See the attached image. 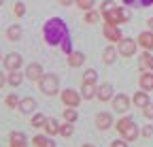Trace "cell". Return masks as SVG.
<instances>
[{
	"label": "cell",
	"instance_id": "7",
	"mask_svg": "<svg viewBox=\"0 0 153 147\" xmlns=\"http://www.w3.org/2000/svg\"><path fill=\"white\" fill-rule=\"evenodd\" d=\"M24 66V56H22V53H7V56H4V68L7 70H19V68H22Z\"/></svg>",
	"mask_w": 153,
	"mask_h": 147
},
{
	"label": "cell",
	"instance_id": "26",
	"mask_svg": "<svg viewBox=\"0 0 153 147\" xmlns=\"http://www.w3.org/2000/svg\"><path fill=\"white\" fill-rule=\"evenodd\" d=\"M134 124V119L130 117V115H123L121 119H117V124H115V128H117V132H123L126 128H130Z\"/></svg>",
	"mask_w": 153,
	"mask_h": 147
},
{
	"label": "cell",
	"instance_id": "23",
	"mask_svg": "<svg viewBox=\"0 0 153 147\" xmlns=\"http://www.w3.org/2000/svg\"><path fill=\"white\" fill-rule=\"evenodd\" d=\"M22 34H24V30H22L19 24H13V26L7 28V39L9 41H19V39H22Z\"/></svg>",
	"mask_w": 153,
	"mask_h": 147
},
{
	"label": "cell",
	"instance_id": "4",
	"mask_svg": "<svg viewBox=\"0 0 153 147\" xmlns=\"http://www.w3.org/2000/svg\"><path fill=\"white\" fill-rule=\"evenodd\" d=\"M117 49H119V56L123 58H132V56H136V49H138V41H134V39H123L117 43Z\"/></svg>",
	"mask_w": 153,
	"mask_h": 147
},
{
	"label": "cell",
	"instance_id": "1",
	"mask_svg": "<svg viewBox=\"0 0 153 147\" xmlns=\"http://www.w3.org/2000/svg\"><path fill=\"white\" fill-rule=\"evenodd\" d=\"M43 36H45V43L51 45V47L62 45V41L68 36L66 22L60 19V17H51V19H47L45 26H43Z\"/></svg>",
	"mask_w": 153,
	"mask_h": 147
},
{
	"label": "cell",
	"instance_id": "41",
	"mask_svg": "<svg viewBox=\"0 0 153 147\" xmlns=\"http://www.w3.org/2000/svg\"><path fill=\"white\" fill-rule=\"evenodd\" d=\"M7 83H9V81H7V75H4V72H0V90H2Z\"/></svg>",
	"mask_w": 153,
	"mask_h": 147
},
{
	"label": "cell",
	"instance_id": "28",
	"mask_svg": "<svg viewBox=\"0 0 153 147\" xmlns=\"http://www.w3.org/2000/svg\"><path fill=\"white\" fill-rule=\"evenodd\" d=\"M100 15H102L100 11H94V9L91 11H85V19L83 22L85 24H96V22H100Z\"/></svg>",
	"mask_w": 153,
	"mask_h": 147
},
{
	"label": "cell",
	"instance_id": "11",
	"mask_svg": "<svg viewBox=\"0 0 153 147\" xmlns=\"http://www.w3.org/2000/svg\"><path fill=\"white\" fill-rule=\"evenodd\" d=\"M113 96H115V90H113V85L111 83H100V87H98V98L100 102H108V100H113Z\"/></svg>",
	"mask_w": 153,
	"mask_h": 147
},
{
	"label": "cell",
	"instance_id": "40",
	"mask_svg": "<svg viewBox=\"0 0 153 147\" xmlns=\"http://www.w3.org/2000/svg\"><path fill=\"white\" fill-rule=\"evenodd\" d=\"M130 143L126 141V139H115L113 143H111V147H128Z\"/></svg>",
	"mask_w": 153,
	"mask_h": 147
},
{
	"label": "cell",
	"instance_id": "34",
	"mask_svg": "<svg viewBox=\"0 0 153 147\" xmlns=\"http://www.w3.org/2000/svg\"><path fill=\"white\" fill-rule=\"evenodd\" d=\"M4 102H7V107H9V109H15V107H19V102H22V98H19L17 94H9V96L4 98Z\"/></svg>",
	"mask_w": 153,
	"mask_h": 147
},
{
	"label": "cell",
	"instance_id": "24",
	"mask_svg": "<svg viewBox=\"0 0 153 147\" xmlns=\"http://www.w3.org/2000/svg\"><path fill=\"white\" fill-rule=\"evenodd\" d=\"M7 81H9V85H11V87L22 85V81H24V72H19V70H9Z\"/></svg>",
	"mask_w": 153,
	"mask_h": 147
},
{
	"label": "cell",
	"instance_id": "36",
	"mask_svg": "<svg viewBox=\"0 0 153 147\" xmlns=\"http://www.w3.org/2000/svg\"><path fill=\"white\" fill-rule=\"evenodd\" d=\"M60 47H62V51L66 53V56H68L70 51H74V49H72V43H70V36H66V39L62 41V45H60Z\"/></svg>",
	"mask_w": 153,
	"mask_h": 147
},
{
	"label": "cell",
	"instance_id": "12",
	"mask_svg": "<svg viewBox=\"0 0 153 147\" xmlns=\"http://www.w3.org/2000/svg\"><path fill=\"white\" fill-rule=\"evenodd\" d=\"M138 45L145 51H153V30H145L138 34Z\"/></svg>",
	"mask_w": 153,
	"mask_h": 147
},
{
	"label": "cell",
	"instance_id": "22",
	"mask_svg": "<svg viewBox=\"0 0 153 147\" xmlns=\"http://www.w3.org/2000/svg\"><path fill=\"white\" fill-rule=\"evenodd\" d=\"M121 137L128 141V143H132V141H136L138 137H140V130H138V128H136V124H132L130 128H126V130L121 132Z\"/></svg>",
	"mask_w": 153,
	"mask_h": 147
},
{
	"label": "cell",
	"instance_id": "14",
	"mask_svg": "<svg viewBox=\"0 0 153 147\" xmlns=\"http://www.w3.org/2000/svg\"><path fill=\"white\" fill-rule=\"evenodd\" d=\"M66 58H68V66H70V68H79V66H83V62H85V53H83V51H70Z\"/></svg>",
	"mask_w": 153,
	"mask_h": 147
},
{
	"label": "cell",
	"instance_id": "5",
	"mask_svg": "<svg viewBox=\"0 0 153 147\" xmlns=\"http://www.w3.org/2000/svg\"><path fill=\"white\" fill-rule=\"evenodd\" d=\"M60 98H62V104H64V107L76 109V107L81 104V98H83V96H81L76 90H62V92H60Z\"/></svg>",
	"mask_w": 153,
	"mask_h": 147
},
{
	"label": "cell",
	"instance_id": "30",
	"mask_svg": "<svg viewBox=\"0 0 153 147\" xmlns=\"http://www.w3.org/2000/svg\"><path fill=\"white\" fill-rule=\"evenodd\" d=\"M96 81H98V72L94 68H87L83 72V83H96Z\"/></svg>",
	"mask_w": 153,
	"mask_h": 147
},
{
	"label": "cell",
	"instance_id": "33",
	"mask_svg": "<svg viewBox=\"0 0 153 147\" xmlns=\"http://www.w3.org/2000/svg\"><path fill=\"white\" fill-rule=\"evenodd\" d=\"M74 4L79 7L81 11H91L94 4H96V0H74Z\"/></svg>",
	"mask_w": 153,
	"mask_h": 147
},
{
	"label": "cell",
	"instance_id": "25",
	"mask_svg": "<svg viewBox=\"0 0 153 147\" xmlns=\"http://www.w3.org/2000/svg\"><path fill=\"white\" fill-rule=\"evenodd\" d=\"M140 70H153V56H151V51H145L140 56Z\"/></svg>",
	"mask_w": 153,
	"mask_h": 147
},
{
	"label": "cell",
	"instance_id": "20",
	"mask_svg": "<svg viewBox=\"0 0 153 147\" xmlns=\"http://www.w3.org/2000/svg\"><path fill=\"white\" fill-rule=\"evenodd\" d=\"M81 96H83V100H91V98L98 96V87H96V83H83Z\"/></svg>",
	"mask_w": 153,
	"mask_h": 147
},
{
	"label": "cell",
	"instance_id": "9",
	"mask_svg": "<svg viewBox=\"0 0 153 147\" xmlns=\"http://www.w3.org/2000/svg\"><path fill=\"white\" fill-rule=\"evenodd\" d=\"M43 75H45V72H43V66L41 64H38V62H30L28 66H26V77L30 79V81H41L43 79Z\"/></svg>",
	"mask_w": 153,
	"mask_h": 147
},
{
	"label": "cell",
	"instance_id": "16",
	"mask_svg": "<svg viewBox=\"0 0 153 147\" xmlns=\"http://www.w3.org/2000/svg\"><path fill=\"white\" fill-rule=\"evenodd\" d=\"M9 145L11 147H28V141H26V134L24 132H11V137H9Z\"/></svg>",
	"mask_w": 153,
	"mask_h": 147
},
{
	"label": "cell",
	"instance_id": "29",
	"mask_svg": "<svg viewBox=\"0 0 153 147\" xmlns=\"http://www.w3.org/2000/svg\"><path fill=\"white\" fill-rule=\"evenodd\" d=\"M72 132H74V124H72V122L60 124V134H62V137H72Z\"/></svg>",
	"mask_w": 153,
	"mask_h": 147
},
{
	"label": "cell",
	"instance_id": "27",
	"mask_svg": "<svg viewBox=\"0 0 153 147\" xmlns=\"http://www.w3.org/2000/svg\"><path fill=\"white\" fill-rule=\"evenodd\" d=\"M62 115H64V122H72V124L79 119V113H76V109H72V107H66Z\"/></svg>",
	"mask_w": 153,
	"mask_h": 147
},
{
	"label": "cell",
	"instance_id": "46",
	"mask_svg": "<svg viewBox=\"0 0 153 147\" xmlns=\"http://www.w3.org/2000/svg\"><path fill=\"white\" fill-rule=\"evenodd\" d=\"M0 56H2V53H0Z\"/></svg>",
	"mask_w": 153,
	"mask_h": 147
},
{
	"label": "cell",
	"instance_id": "8",
	"mask_svg": "<svg viewBox=\"0 0 153 147\" xmlns=\"http://www.w3.org/2000/svg\"><path fill=\"white\" fill-rule=\"evenodd\" d=\"M113 109L117 113H126L128 109H130V104H132V98L130 96H126V94H117V96H113Z\"/></svg>",
	"mask_w": 153,
	"mask_h": 147
},
{
	"label": "cell",
	"instance_id": "18",
	"mask_svg": "<svg viewBox=\"0 0 153 147\" xmlns=\"http://www.w3.org/2000/svg\"><path fill=\"white\" fill-rule=\"evenodd\" d=\"M32 145L34 147H55V141H51L49 134H36V137H32Z\"/></svg>",
	"mask_w": 153,
	"mask_h": 147
},
{
	"label": "cell",
	"instance_id": "21",
	"mask_svg": "<svg viewBox=\"0 0 153 147\" xmlns=\"http://www.w3.org/2000/svg\"><path fill=\"white\" fill-rule=\"evenodd\" d=\"M43 128H45V134H49V137L60 134V124H57V119H53V117H47Z\"/></svg>",
	"mask_w": 153,
	"mask_h": 147
},
{
	"label": "cell",
	"instance_id": "35",
	"mask_svg": "<svg viewBox=\"0 0 153 147\" xmlns=\"http://www.w3.org/2000/svg\"><path fill=\"white\" fill-rule=\"evenodd\" d=\"M13 15L15 17H24L26 15V4L24 2H15L13 4Z\"/></svg>",
	"mask_w": 153,
	"mask_h": 147
},
{
	"label": "cell",
	"instance_id": "44",
	"mask_svg": "<svg viewBox=\"0 0 153 147\" xmlns=\"http://www.w3.org/2000/svg\"><path fill=\"white\" fill-rule=\"evenodd\" d=\"M81 147H96V145H91V143H85V145H81Z\"/></svg>",
	"mask_w": 153,
	"mask_h": 147
},
{
	"label": "cell",
	"instance_id": "17",
	"mask_svg": "<svg viewBox=\"0 0 153 147\" xmlns=\"http://www.w3.org/2000/svg\"><path fill=\"white\" fill-rule=\"evenodd\" d=\"M117 53H119V49L117 47H113V45H108L104 51H102V62L106 64V66H111L115 60H117Z\"/></svg>",
	"mask_w": 153,
	"mask_h": 147
},
{
	"label": "cell",
	"instance_id": "19",
	"mask_svg": "<svg viewBox=\"0 0 153 147\" xmlns=\"http://www.w3.org/2000/svg\"><path fill=\"white\" fill-rule=\"evenodd\" d=\"M132 102H134V107H147L149 102H151V98H149V92H145V90H140V92H136L134 94V98H132Z\"/></svg>",
	"mask_w": 153,
	"mask_h": 147
},
{
	"label": "cell",
	"instance_id": "31",
	"mask_svg": "<svg viewBox=\"0 0 153 147\" xmlns=\"http://www.w3.org/2000/svg\"><path fill=\"white\" fill-rule=\"evenodd\" d=\"M123 4H128V7H138V9H143V7H151V4H153V0H123Z\"/></svg>",
	"mask_w": 153,
	"mask_h": 147
},
{
	"label": "cell",
	"instance_id": "38",
	"mask_svg": "<svg viewBox=\"0 0 153 147\" xmlns=\"http://www.w3.org/2000/svg\"><path fill=\"white\" fill-rule=\"evenodd\" d=\"M140 134H143L145 139H151V137H153V124H147V126L143 128V132H140Z\"/></svg>",
	"mask_w": 153,
	"mask_h": 147
},
{
	"label": "cell",
	"instance_id": "32",
	"mask_svg": "<svg viewBox=\"0 0 153 147\" xmlns=\"http://www.w3.org/2000/svg\"><path fill=\"white\" fill-rule=\"evenodd\" d=\"M45 122H47V117H45L43 113H34L30 124H32V128H43V126H45Z\"/></svg>",
	"mask_w": 153,
	"mask_h": 147
},
{
	"label": "cell",
	"instance_id": "43",
	"mask_svg": "<svg viewBox=\"0 0 153 147\" xmlns=\"http://www.w3.org/2000/svg\"><path fill=\"white\" fill-rule=\"evenodd\" d=\"M147 26H149V30H153V17H151V19H147Z\"/></svg>",
	"mask_w": 153,
	"mask_h": 147
},
{
	"label": "cell",
	"instance_id": "2",
	"mask_svg": "<svg viewBox=\"0 0 153 147\" xmlns=\"http://www.w3.org/2000/svg\"><path fill=\"white\" fill-rule=\"evenodd\" d=\"M130 11L126 9V7H117L115 4L111 11H106V13H102V19H104V24H113V26H121V24H126V22H130Z\"/></svg>",
	"mask_w": 153,
	"mask_h": 147
},
{
	"label": "cell",
	"instance_id": "10",
	"mask_svg": "<svg viewBox=\"0 0 153 147\" xmlns=\"http://www.w3.org/2000/svg\"><path fill=\"white\" fill-rule=\"evenodd\" d=\"M111 126H115V122H113V115L108 111H102V113L96 115V128L98 130H108Z\"/></svg>",
	"mask_w": 153,
	"mask_h": 147
},
{
	"label": "cell",
	"instance_id": "37",
	"mask_svg": "<svg viewBox=\"0 0 153 147\" xmlns=\"http://www.w3.org/2000/svg\"><path fill=\"white\" fill-rule=\"evenodd\" d=\"M143 115L147 119H153V102H149L147 107H143Z\"/></svg>",
	"mask_w": 153,
	"mask_h": 147
},
{
	"label": "cell",
	"instance_id": "39",
	"mask_svg": "<svg viewBox=\"0 0 153 147\" xmlns=\"http://www.w3.org/2000/svg\"><path fill=\"white\" fill-rule=\"evenodd\" d=\"M115 7V2H113V0H104V2L100 4V13H106V11H111Z\"/></svg>",
	"mask_w": 153,
	"mask_h": 147
},
{
	"label": "cell",
	"instance_id": "13",
	"mask_svg": "<svg viewBox=\"0 0 153 147\" xmlns=\"http://www.w3.org/2000/svg\"><path fill=\"white\" fill-rule=\"evenodd\" d=\"M138 85L145 92H153V70H143V75L138 79Z\"/></svg>",
	"mask_w": 153,
	"mask_h": 147
},
{
	"label": "cell",
	"instance_id": "15",
	"mask_svg": "<svg viewBox=\"0 0 153 147\" xmlns=\"http://www.w3.org/2000/svg\"><path fill=\"white\" fill-rule=\"evenodd\" d=\"M19 111H22L24 115H32L36 111V100L34 98H22V102H19Z\"/></svg>",
	"mask_w": 153,
	"mask_h": 147
},
{
	"label": "cell",
	"instance_id": "42",
	"mask_svg": "<svg viewBox=\"0 0 153 147\" xmlns=\"http://www.w3.org/2000/svg\"><path fill=\"white\" fill-rule=\"evenodd\" d=\"M74 0H60V4H64V7H68V4H72Z\"/></svg>",
	"mask_w": 153,
	"mask_h": 147
},
{
	"label": "cell",
	"instance_id": "45",
	"mask_svg": "<svg viewBox=\"0 0 153 147\" xmlns=\"http://www.w3.org/2000/svg\"><path fill=\"white\" fill-rule=\"evenodd\" d=\"M2 4H4V0H0V7H2Z\"/></svg>",
	"mask_w": 153,
	"mask_h": 147
},
{
	"label": "cell",
	"instance_id": "6",
	"mask_svg": "<svg viewBox=\"0 0 153 147\" xmlns=\"http://www.w3.org/2000/svg\"><path fill=\"white\" fill-rule=\"evenodd\" d=\"M102 34H104V39H106L108 43H119V41L123 39L119 26H113V24H104V26H102Z\"/></svg>",
	"mask_w": 153,
	"mask_h": 147
},
{
	"label": "cell",
	"instance_id": "3",
	"mask_svg": "<svg viewBox=\"0 0 153 147\" xmlns=\"http://www.w3.org/2000/svg\"><path fill=\"white\" fill-rule=\"evenodd\" d=\"M38 90H41L45 96L60 94V79H57V75H53V72H45L43 79L38 81Z\"/></svg>",
	"mask_w": 153,
	"mask_h": 147
}]
</instances>
